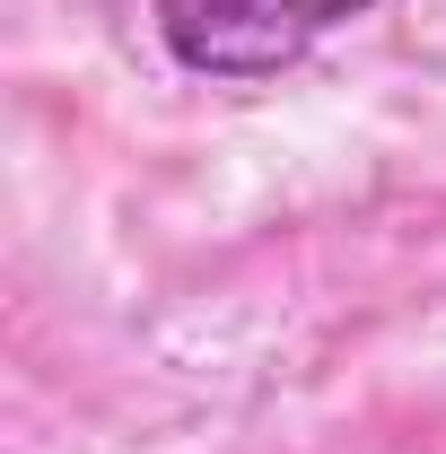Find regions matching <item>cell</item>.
<instances>
[{
  "instance_id": "6da1fadb",
  "label": "cell",
  "mask_w": 446,
  "mask_h": 454,
  "mask_svg": "<svg viewBox=\"0 0 446 454\" xmlns=\"http://www.w3.org/2000/svg\"><path fill=\"white\" fill-rule=\"evenodd\" d=\"M359 9L377 0H158V27L167 53L202 79H272Z\"/></svg>"
}]
</instances>
